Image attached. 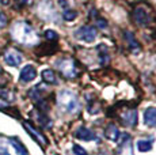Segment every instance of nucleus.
Wrapping results in <instances>:
<instances>
[{
  "label": "nucleus",
  "instance_id": "nucleus-1",
  "mask_svg": "<svg viewBox=\"0 0 156 155\" xmlns=\"http://www.w3.org/2000/svg\"><path fill=\"white\" fill-rule=\"evenodd\" d=\"M11 35L16 42L23 45H35L38 42V35L34 29L26 22H15L11 27Z\"/></svg>",
  "mask_w": 156,
  "mask_h": 155
},
{
  "label": "nucleus",
  "instance_id": "nucleus-2",
  "mask_svg": "<svg viewBox=\"0 0 156 155\" xmlns=\"http://www.w3.org/2000/svg\"><path fill=\"white\" fill-rule=\"evenodd\" d=\"M57 102L61 110L68 113H75L79 109V101L77 97L69 90H62L57 95Z\"/></svg>",
  "mask_w": 156,
  "mask_h": 155
},
{
  "label": "nucleus",
  "instance_id": "nucleus-3",
  "mask_svg": "<svg viewBox=\"0 0 156 155\" xmlns=\"http://www.w3.org/2000/svg\"><path fill=\"white\" fill-rule=\"evenodd\" d=\"M57 68L58 71L62 74L65 78H69V79H73V78L77 76V67H76V63H75L72 59L69 57H64V59H60L56 63Z\"/></svg>",
  "mask_w": 156,
  "mask_h": 155
},
{
  "label": "nucleus",
  "instance_id": "nucleus-4",
  "mask_svg": "<svg viewBox=\"0 0 156 155\" xmlns=\"http://www.w3.org/2000/svg\"><path fill=\"white\" fill-rule=\"evenodd\" d=\"M75 37L84 42H92L97 38V29L94 26H83L75 31Z\"/></svg>",
  "mask_w": 156,
  "mask_h": 155
},
{
  "label": "nucleus",
  "instance_id": "nucleus-5",
  "mask_svg": "<svg viewBox=\"0 0 156 155\" xmlns=\"http://www.w3.org/2000/svg\"><path fill=\"white\" fill-rule=\"evenodd\" d=\"M22 60H23V56L16 49H8L4 53V61L8 65H11V67H18L22 63Z\"/></svg>",
  "mask_w": 156,
  "mask_h": 155
},
{
  "label": "nucleus",
  "instance_id": "nucleus-6",
  "mask_svg": "<svg viewBox=\"0 0 156 155\" xmlns=\"http://www.w3.org/2000/svg\"><path fill=\"white\" fill-rule=\"evenodd\" d=\"M35 78H37V70H35L33 65H25V67L22 68V71H20V75H19V79L20 82L23 83H29L31 82V80H34Z\"/></svg>",
  "mask_w": 156,
  "mask_h": 155
},
{
  "label": "nucleus",
  "instance_id": "nucleus-7",
  "mask_svg": "<svg viewBox=\"0 0 156 155\" xmlns=\"http://www.w3.org/2000/svg\"><path fill=\"white\" fill-rule=\"evenodd\" d=\"M23 127H25V129L27 131V132L30 133V135H31V138L35 140V142H38L40 143L41 146H45L48 143V140H46V138H45V136L42 135V133L40 132V131H37L35 129L34 127H33L31 124H29L27 121H25V123H23Z\"/></svg>",
  "mask_w": 156,
  "mask_h": 155
},
{
  "label": "nucleus",
  "instance_id": "nucleus-8",
  "mask_svg": "<svg viewBox=\"0 0 156 155\" xmlns=\"http://www.w3.org/2000/svg\"><path fill=\"white\" fill-rule=\"evenodd\" d=\"M144 123L148 127H156V108H148L144 113Z\"/></svg>",
  "mask_w": 156,
  "mask_h": 155
},
{
  "label": "nucleus",
  "instance_id": "nucleus-9",
  "mask_svg": "<svg viewBox=\"0 0 156 155\" xmlns=\"http://www.w3.org/2000/svg\"><path fill=\"white\" fill-rule=\"evenodd\" d=\"M134 19H136V22L140 23V25H147L148 20H149L148 13L141 7L136 8V11H134Z\"/></svg>",
  "mask_w": 156,
  "mask_h": 155
},
{
  "label": "nucleus",
  "instance_id": "nucleus-10",
  "mask_svg": "<svg viewBox=\"0 0 156 155\" xmlns=\"http://www.w3.org/2000/svg\"><path fill=\"white\" fill-rule=\"evenodd\" d=\"M76 138L80 139V140H86V142H90V140H92V139L95 138V135L88 129V128L82 127V128H79V129H77Z\"/></svg>",
  "mask_w": 156,
  "mask_h": 155
},
{
  "label": "nucleus",
  "instance_id": "nucleus-11",
  "mask_svg": "<svg viewBox=\"0 0 156 155\" xmlns=\"http://www.w3.org/2000/svg\"><path fill=\"white\" fill-rule=\"evenodd\" d=\"M105 135H106V138L109 140H112V142H117L118 138H119V131H118V128H117L114 124H110L109 127L106 128Z\"/></svg>",
  "mask_w": 156,
  "mask_h": 155
},
{
  "label": "nucleus",
  "instance_id": "nucleus-12",
  "mask_svg": "<svg viewBox=\"0 0 156 155\" xmlns=\"http://www.w3.org/2000/svg\"><path fill=\"white\" fill-rule=\"evenodd\" d=\"M124 121L126 125H129V127H134V125L137 124V112L136 110H126Z\"/></svg>",
  "mask_w": 156,
  "mask_h": 155
},
{
  "label": "nucleus",
  "instance_id": "nucleus-13",
  "mask_svg": "<svg viewBox=\"0 0 156 155\" xmlns=\"http://www.w3.org/2000/svg\"><path fill=\"white\" fill-rule=\"evenodd\" d=\"M42 79L44 82L46 83H50V85H55L57 83V79H56V75L52 70H44L42 71Z\"/></svg>",
  "mask_w": 156,
  "mask_h": 155
},
{
  "label": "nucleus",
  "instance_id": "nucleus-14",
  "mask_svg": "<svg viewBox=\"0 0 156 155\" xmlns=\"http://www.w3.org/2000/svg\"><path fill=\"white\" fill-rule=\"evenodd\" d=\"M10 142H11V144L14 146L15 150H16V154H18V155H27V150H26V147L19 142V140H16V139H10Z\"/></svg>",
  "mask_w": 156,
  "mask_h": 155
},
{
  "label": "nucleus",
  "instance_id": "nucleus-15",
  "mask_svg": "<svg viewBox=\"0 0 156 155\" xmlns=\"http://www.w3.org/2000/svg\"><path fill=\"white\" fill-rule=\"evenodd\" d=\"M137 148L141 153H147V151L152 150V142H148V140H139L137 142Z\"/></svg>",
  "mask_w": 156,
  "mask_h": 155
},
{
  "label": "nucleus",
  "instance_id": "nucleus-16",
  "mask_svg": "<svg viewBox=\"0 0 156 155\" xmlns=\"http://www.w3.org/2000/svg\"><path fill=\"white\" fill-rule=\"evenodd\" d=\"M125 37H126V40L129 41V45H130L132 49H137V50H139V42L136 41L134 35L132 34L130 31H126V33H125Z\"/></svg>",
  "mask_w": 156,
  "mask_h": 155
},
{
  "label": "nucleus",
  "instance_id": "nucleus-17",
  "mask_svg": "<svg viewBox=\"0 0 156 155\" xmlns=\"http://www.w3.org/2000/svg\"><path fill=\"white\" fill-rule=\"evenodd\" d=\"M77 16V13L75 10H65L64 14H62V18H64V20H67V22H72V20H75Z\"/></svg>",
  "mask_w": 156,
  "mask_h": 155
},
{
  "label": "nucleus",
  "instance_id": "nucleus-18",
  "mask_svg": "<svg viewBox=\"0 0 156 155\" xmlns=\"http://www.w3.org/2000/svg\"><path fill=\"white\" fill-rule=\"evenodd\" d=\"M73 153L76 155H87V151L83 147H80L79 144H75L73 146Z\"/></svg>",
  "mask_w": 156,
  "mask_h": 155
},
{
  "label": "nucleus",
  "instance_id": "nucleus-19",
  "mask_svg": "<svg viewBox=\"0 0 156 155\" xmlns=\"http://www.w3.org/2000/svg\"><path fill=\"white\" fill-rule=\"evenodd\" d=\"M45 37H46L48 40H56L58 35H57V33L53 31V30H46L45 31Z\"/></svg>",
  "mask_w": 156,
  "mask_h": 155
},
{
  "label": "nucleus",
  "instance_id": "nucleus-20",
  "mask_svg": "<svg viewBox=\"0 0 156 155\" xmlns=\"http://www.w3.org/2000/svg\"><path fill=\"white\" fill-rule=\"evenodd\" d=\"M5 25H7V16L0 11V27H4Z\"/></svg>",
  "mask_w": 156,
  "mask_h": 155
},
{
  "label": "nucleus",
  "instance_id": "nucleus-21",
  "mask_svg": "<svg viewBox=\"0 0 156 155\" xmlns=\"http://www.w3.org/2000/svg\"><path fill=\"white\" fill-rule=\"evenodd\" d=\"M97 25L99 26L101 29H105V27H106V25H107V22H106V20H105V19H99V20H98V22H97Z\"/></svg>",
  "mask_w": 156,
  "mask_h": 155
},
{
  "label": "nucleus",
  "instance_id": "nucleus-22",
  "mask_svg": "<svg viewBox=\"0 0 156 155\" xmlns=\"http://www.w3.org/2000/svg\"><path fill=\"white\" fill-rule=\"evenodd\" d=\"M58 4H60V7H67V5H68V2H67V0H58Z\"/></svg>",
  "mask_w": 156,
  "mask_h": 155
},
{
  "label": "nucleus",
  "instance_id": "nucleus-23",
  "mask_svg": "<svg viewBox=\"0 0 156 155\" xmlns=\"http://www.w3.org/2000/svg\"><path fill=\"white\" fill-rule=\"evenodd\" d=\"M0 155H10V154L5 153V151H3V153H0Z\"/></svg>",
  "mask_w": 156,
  "mask_h": 155
},
{
  "label": "nucleus",
  "instance_id": "nucleus-24",
  "mask_svg": "<svg viewBox=\"0 0 156 155\" xmlns=\"http://www.w3.org/2000/svg\"><path fill=\"white\" fill-rule=\"evenodd\" d=\"M0 72H2V67H0Z\"/></svg>",
  "mask_w": 156,
  "mask_h": 155
}]
</instances>
